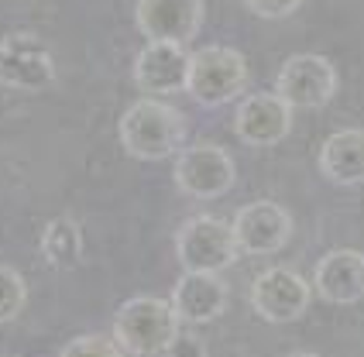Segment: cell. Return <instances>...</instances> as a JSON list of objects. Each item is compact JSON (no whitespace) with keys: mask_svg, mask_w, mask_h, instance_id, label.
<instances>
[{"mask_svg":"<svg viewBox=\"0 0 364 357\" xmlns=\"http://www.w3.org/2000/svg\"><path fill=\"white\" fill-rule=\"evenodd\" d=\"M124 151L131 159L141 161H159L176 155L186 141V117L172 103L165 100H138L124 110L121 124H117Z\"/></svg>","mask_w":364,"mask_h":357,"instance_id":"6da1fadb","label":"cell"},{"mask_svg":"<svg viewBox=\"0 0 364 357\" xmlns=\"http://www.w3.org/2000/svg\"><path fill=\"white\" fill-rule=\"evenodd\" d=\"M182 323L168 299L134 296L127 299L114 316V340L124 354L134 357H162L176 343Z\"/></svg>","mask_w":364,"mask_h":357,"instance_id":"7a4b0ae2","label":"cell"},{"mask_svg":"<svg viewBox=\"0 0 364 357\" xmlns=\"http://www.w3.org/2000/svg\"><path fill=\"white\" fill-rule=\"evenodd\" d=\"M247 59L237 48L227 45H206L189 55V73H186V93L203 103V107H223L234 97H241L247 86Z\"/></svg>","mask_w":364,"mask_h":357,"instance_id":"3957f363","label":"cell"},{"mask_svg":"<svg viewBox=\"0 0 364 357\" xmlns=\"http://www.w3.org/2000/svg\"><path fill=\"white\" fill-rule=\"evenodd\" d=\"M241 255L234 227L220 217H189L176 230V258L186 272H223Z\"/></svg>","mask_w":364,"mask_h":357,"instance_id":"277c9868","label":"cell"},{"mask_svg":"<svg viewBox=\"0 0 364 357\" xmlns=\"http://www.w3.org/2000/svg\"><path fill=\"white\" fill-rule=\"evenodd\" d=\"M275 93L292 110H320L337 97V69L316 52L289 55L275 76Z\"/></svg>","mask_w":364,"mask_h":357,"instance_id":"5b68a950","label":"cell"},{"mask_svg":"<svg viewBox=\"0 0 364 357\" xmlns=\"http://www.w3.org/2000/svg\"><path fill=\"white\" fill-rule=\"evenodd\" d=\"M172 178L182 196L189 199H217L234 189L237 182V165L223 151L220 144H189L182 148Z\"/></svg>","mask_w":364,"mask_h":357,"instance_id":"8992f818","label":"cell"},{"mask_svg":"<svg viewBox=\"0 0 364 357\" xmlns=\"http://www.w3.org/2000/svg\"><path fill=\"white\" fill-rule=\"evenodd\" d=\"M313 299V285L292 268H264L262 275L251 282V309L264 323H296L306 316Z\"/></svg>","mask_w":364,"mask_h":357,"instance_id":"52a82bcc","label":"cell"},{"mask_svg":"<svg viewBox=\"0 0 364 357\" xmlns=\"http://www.w3.org/2000/svg\"><path fill=\"white\" fill-rule=\"evenodd\" d=\"M59 76L52 52L35 35H4L0 38V86L7 90H45Z\"/></svg>","mask_w":364,"mask_h":357,"instance_id":"ba28073f","label":"cell"},{"mask_svg":"<svg viewBox=\"0 0 364 357\" xmlns=\"http://www.w3.org/2000/svg\"><path fill=\"white\" fill-rule=\"evenodd\" d=\"M230 227L244 255H275L292 238V213L275 199H255L237 210Z\"/></svg>","mask_w":364,"mask_h":357,"instance_id":"9c48e42d","label":"cell"},{"mask_svg":"<svg viewBox=\"0 0 364 357\" xmlns=\"http://www.w3.org/2000/svg\"><path fill=\"white\" fill-rule=\"evenodd\" d=\"M292 131V107L279 93H251L237 103L234 134L251 148H272L289 138Z\"/></svg>","mask_w":364,"mask_h":357,"instance_id":"30bf717a","label":"cell"},{"mask_svg":"<svg viewBox=\"0 0 364 357\" xmlns=\"http://www.w3.org/2000/svg\"><path fill=\"white\" fill-rule=\"evenodd\" d=\"M134 21L148 41L186 45L203 28V0H138Z\"/></svg>","mask_w":364,"mask_h":357,"instance_id":"8fae6325","label":"cell"},{"mask_svg":"<svg viewBox=\"0 0 364 357\" xmlns=\"http://www.w3.org/2000/svg\"><path fill=\"white\" fill-rule=\"evenodd\" d=\"M189 52L176 41H148L134 59V82L148 97H168L186 90Z\"/></svg>","mask_w":364,"mask_h":357,"instance_id":"7c38bea8","label":"cell"},{"mask_svg":"<svg viewBox=\"0 0 364 357\" xmlns=\"http://www.w3.org/2000/svg\"><path fill=\"white\" fill-rule=\"evenodd\" d=\"M227 285H223L220 272H186L172 289V309L179 323L189 326H203L213 323L217 316H223L227 309Z\"/></svg>","mask_w":364,"mask_h":357,"instance_id":"4fadbf2b","label":"cell"},{"mask_svg":"<svg viewBox=\"0 0 364 357\" xmlns=\"http://www.w3.org/2000/svg\"><path fill=\"white\" fill-rule=\"evenodd\" d=\"M316 296L333 306H354L364 299V255L354 247L326 251L313 272Z\"/></svg>","mask_w":364,"mask_h":357,"instance_id":"5bb4252c","label":"cell"},{"mask_svg":"<svg viewBox=\"0 0 364 357\" xmlns=\"http://www.w3.org/2000/svg\"><path fill=\"white\" fill-rule=\"evenodd\" d=\"M320 172L333 186H364V127H344L323 141Z\"/></svg>","mask_w":364,"mask_h":357,"instance_id":"9a60e30c","label":"cell"},{"mask_svg":"<svg viewBox=\"0 0 364 357\" xmlns=\"http://www.w3.org/2000/svg\"><path fill=\"white\" fill-rule=\"evenodd\" d=\"M41 258L48 261L52 268L59 272H76L82 265V255H86V240H82V230L76 220L69 217H55L45 223L41 230Z\"/></svg>","mask_w":364,"mask_h":357,"instance_id":"2e32d148","label":"cell"},{"mask_svg":"<svg viewBox=\"0 0 364 357\" xmlns=\"http://www.w3.org/2000/svg\"><path fill=\"white\" fill-rule=\"evenodd\" d=\"M24 302H28V285H24L21 272L11 265H0V326L18 319Z\"/></svg>","mask_w":364,"mask_h":357,"instance_id":"e0dca14e","label":"cell"},{"mask_svg":"<svg viewBox=\"0 0 364 357\" xmlns=\"http://www.w3.org/2000/svg\"><path fill=\"white\" fill-rule=\"evenodd\" d=\"M59 357H124L121 343L114 337H103V334H82L73 337L62 347Z\"/></svg>","mask_w":364,"mask_h":357,"instance_id":"ac0fdd59","label":"cell"},{"mask_svg":"<svg viewBox=\"0 0 364 357\" xmlns=\"http://www.w3.org/2000/svg\"><path fill=\"white\" fill-rule=\"evenodd\" d=\"M303 0H247V7L258 14V18H268V21H279V18H289L299 11Z\"/></svg>","mask_w":364,"mask_h":357,"instance_id":"d6986e66","label":"cell"},{"mask_svg":"<svg viewBox=\"0 0 364 357\" xmlns=\"http://www.w3.org/2000/svg\"><path fill=\"white\" fill-rule=\"evenodd\" d=\"M165 357H206V347H203L200 337H186L179 330V337H176V343L168 347Z\"/></svg>","mask_w":364,"mask_h":357,"instance_id":"ffe728a7","label":"cell"},{"mask_svg":"<svg viewBox=\"0 0 364 357\" xmlns=\"http://www.w3.org/2000/svg\"><path fill=\"white\" fill-rule=\"evenodd\" d=\"M285 357H320V354H303V351H296V354H285Z\"/></svg>","mask_w":364,"mask_h":357,"instance_id":"44dd1931","label":"cell"}]
</instances>
